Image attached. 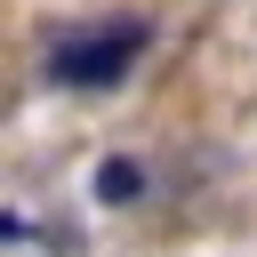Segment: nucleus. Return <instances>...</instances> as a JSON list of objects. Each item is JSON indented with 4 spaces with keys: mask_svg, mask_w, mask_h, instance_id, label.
Returning a JSON list of instances; mask_svg holds the SVG:
<instances>
[{
    "mask_svg": "<svg viewBox=\"0 0 257 257\" xmlns=\"http://www.w3.org/2000/svg\"><path fill=\"white\" fill-rule=\"evenodd\" d=\"M137 193H145V169H137V161H104V169H96V201H104V209H128Z\"/></svg>",
    "mask_w": 257,
    "mask_h": 257,
    "instance_id": "2",
    "label": "nucleus"
},
{
    "mask_svg": "<svg viewBox=\"0 0 257 257\" xmlns=\"http://www.w3.org/2000/svg\"><path fill=\"white\" fill-rule=\"evenodd\" d=\"M145 40H153V24H145V16L80 24V32H64V40L48 48V80H56V88H120V80L137 72Z\"/></svg>",
    "mask_w": 257,
    "mask_h": 257,
    "instance_id": "1",
    "label": "nucleus"
}]
</instances>
